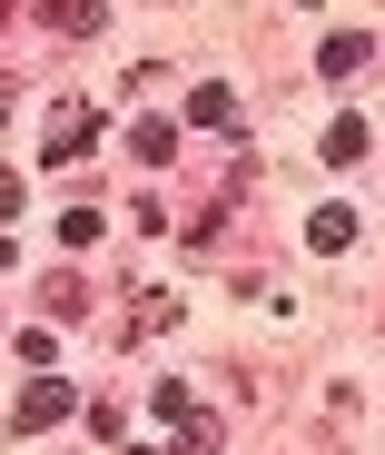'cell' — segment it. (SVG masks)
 I'll use <instances>...</instances> for the list:
<instances>
[{
	"label": "cell",
	"mask_w": 385,
	"mask_h": 455,
	"mask_svg": "<svg viewBox=\"0 0 385 455\" xmlns=\"http://www.w3.org/2000/svg\"><path fill=\"white\" fill-rule=\"evenodd\" d=\"M80 148H90V119H80V109H69V119L50 129V159H80Z\"/></svg>",
	"instance_id": "5"
},
{
	"label": "cell",
	"mask_w": 385,
	"mask_h": 455,
	"mask_svg": "<svg viewBox=\"0 0 385 455\" xmlns=\"http://www.w3.org/2000/svg\"><path fill=\"white\" fill-rule=\"evenodd\" d=\"M188 119H198V129H238V90H198Z\"/></svg>",
	"instance_id": "2"
},
{
	"label": "cell",
	"mask_w": 385,
	"mask_h": 455,
	"mask_svg": "<svg viewBox=\"0 0 385 455\" xmlns=\"http://www.w3.org/2000/svg\"><path fill=\"white\" fill-rule=\"evenodd\" d=\"M69 416V387H59V376H30V387H20V435L30 426H59Z\"/></svg>",
	"instance_id": "1"
},
{
	"label": "cell",
	"mask_w": 385,
	"mask_h": 455,
	"mask_svg": "<svg viewBox=\"0 0 385 455\" xmlns=\"http://www.w3.org/2000/svg\"><path fill=\"white\" fill-rule=\"evenodd\" d=\"M326 159H336V169L365 159V119H336V129H326Z\"/></svg>",
	"instance_id": "4"
},
{
	"label": "cell",
	"mask_w": 385,
	"mask_h": 455,
	"mask_svg": "<svg viewBox=\"0 0 385 455\" xmlns=\"http://www.w3.org/2000/svg\"><path fill=\"white\" fill-rule=\"evenodd\" d=\"M306 238H317V248H346V238H356V218H346V208H317V228H306Z\"/></svg>",
	"instance_id": "6"
},
{
	"label": "cell",
	"mask_w": 385,
	"mask_h": 455,
	"mask_svg": "<svg viewBox=\"0 0 385 455\" xmlns=\"http://www.w3.org/2000/svg\"><path fill=\"white\" fill-rule=\"evenodd\" d=\"M365 50H375L365 30H336V40H326V69H336V80H346V69H365Z\"/></svg>",
	"instance_id": "3"
}]
</instances>
